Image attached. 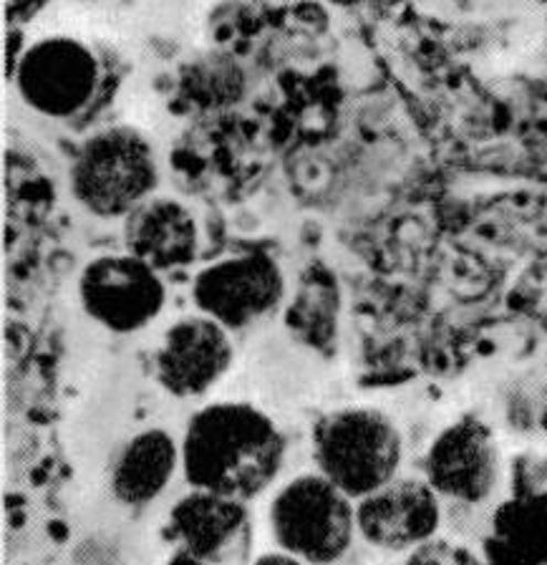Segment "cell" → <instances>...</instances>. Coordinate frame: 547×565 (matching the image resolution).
<instances>
[{
    "label": "cell",
    "instance_id": "obj_7",
    "mask_svg": "<svg viewBox=\"0 0 547 565\" xmlns=\"http://www.w3.org/2000/svg\"><path fill=\"white\" fill-rule=\"evenodd\" d=\"M286 276L265 253L229 255L202 268L192 282V300L200 313L215 318L227 331L262 321L282 303Z\"/></svg>",
    "mask_w": 547,
    "mask_h": 565
},
{
    "label": "cell",
    "instance_id": "obj_14",
    "mask_svg": "<svg viewBox=\"0 0 547 565\" xmlns=\"http://www.w3.org/2000/svg\"><path fill=\"white\" fill-rule=\"evenodd\" d=\"M482 558L487 565H547L535 533L529 494H512L494 510Z\"/></svg>",
    "mask_w": 547,
    "mask_h": 565
},
{
    "label": "cell",
    "instance_id": "obj_3",
    "mask_svg": "<svg viewBox=\"0 0 547 565\" xmlns=\"http://www.w3.org/2000/svg\"><path fill=\"white\" fill-rule=\"evenodd\" d=\"M268 525L278 551L308 565L343 561L356 537V500L321 472H303L272 494Z\"/></svg>",
    "mask_w": 547,
    "mask_h": 565
},
{
    "label": "cell",
    "instance_id": "obj_6",
    "mask_svg": "<svg viewBox=\"0 0 547 565\" xmlns=\"http://www.w3.org/2000/svg\"><path fill=\"white\" fill-rule=\"evenodd\" d=\"M502 447L494 429L480 417L447 424L423 455V480L439 498L459 505H482L502 482Z\"/></svg>",
    "mask_w": 547,
    "mask_h": 565
},
{
    "label": "cell",
    "instance_id": "obj_4",
    "mask_svg": "<svg viewBox=\"0 0 547 565\" xmlns=\"http://www.w3.org/2000/svg\"><path fill=\"white\" fill-rule=\"evenodd\" d=\"M157 188L149 141L135 129L114 127L84 141L71 164V194L96 217H127Z\"/></svg>",
    "mask_w": 547,
    "mask_h": 565
},
{
    "label": "cell",
    "instance_id": "obj_17",
    "mask_svg": "<svg viewBox=\"0 0 547 565\" xmlns=\"http://www.w3.org/2000/svg\"><path fill=\"white\" fill-rule=\"evenodd\" d=\"M253 565H308L296 555H290L286 551H272V553H262L253 561Z\"/></svg>",
    "mask_w": 547,
    "mask_h": 565
},
{
    "label": "cell",
    "instance_id": "obj_8",
    "mask_svg": "<svg viewBox=\"0 0 547 565\" xmlns=\"http://www.w3.org/2000/svg\"><path fill=\"white\" fill-rule=\"evenodd\" d=\"M233 359L235 347L223 323L205 313L184 316L162 335L154 376L174 399H197L223 382Z\"/></svg>",
    "mask_w": 547,
    "mask_h": 565
},
{
    "label": "cell",
    "instance_id": "obj_5",
    "mask_svg": "<svg viewBox=\"0 0 547 565\" xmlns=\"http://www.w3.org/2000/svg\"><path fill=\"white\" fill-rule=\"evenodd\" d=\"M78 300L86 316L111 333H137L162 313L167 303L159 270L137 255H99L78 276Z\"/></svg>",
    "mask_w": 547,
    "mask_h": 565
},
{
    "label": "cell",
    "instance_id": "obj_13",
    "mask_svg": "<svg viewBox=\"0 0 547 565\" xmlns=\"http://www.w3.org/2000/svg\"><path fill=\"white\" fill-rule=\"evenodd\" d=\"M176 470H182V447L164 427H147L119 447L109 472V490L124 508L152 505Z\"/></svg>",
    "mask_w": 547,
    "mask_h": 565
},
{
    "label": "cell",
    "instance_id": "obj_1",
    "mask_svg": "<svg viewBox=\"0 0 547 565\" xmlns=\"http://www.w3.org/2000/svg\"><path fill=\"white\" fill-rule=\"evenodd\" d=\"M182 475L194 490L250 502L282 472L288 439L280 424L250 402H212L182 435Z\"/></svg>",
    "mask_w": 547,
    "mask_h": 565
},
{
    "label": "cell",
    "instance_id": "obj_15",
    "mask_svg": "<svg viewBox=\"0 0 547 565\" xmlns=\"http://www.w3.org/2000/svg\"><path fill=\"white\" fill-rule=\"evenodd\" d=\"M401 565H487L482 553L472 551L470 545L452 541V537H431L419 547L406 553Z\"/></svg>",
    "mask_w": 547,
    "mask_h": 565
},
{
    "label": "cell",
    "instance_id": "obj_12",
    "mask_svg": "<svg viewBox=\"0 0 547 565\" xmlns=\"http://www.w3.org/2000/svg\"><path fill=\"white\" fill-rule=\"evenodd\" d=\"M127 253L137 255L154 270H174L197 258V220L180 200L149 198L129 212L124 223Z\"/></svg>",
    "mask_w": 547,
    "mask_h": 565
},
{
    "label": "cell",
    "instance_id": "obj_9",
    "mask_svg": "<svg viewBox=\"0 0 547 565\" xmlns=\"http://www.w3.org/2000/svg\"><path fill=\"white\" fill-rule=\"evenodd\" d=\"M356 527L376 551L409 553L439 535L441 498L423 477H394L356 500Z\"/></svg>",
    "mask_w": 547,
    "mask_h": 565
},
{
    "label": "cell",
    "instance_id": "obj_11",
    "mask_svg": "<svg viewBox=\"0 0 547 565\" xmlns=\"http://www.w3.org/2000/svg\"><path fill=\"white\" fill-rule=\"evenodd\" d=\"M96 64L76 41H43L29 51L18 71V86L33 109L66 117L92 96Z\"/></svg>",
    "mask_w": 547,
    "mask_h": 565
},
{
    "label": "cell",
    "instance_id": "obj_16",
    "mask_svg": "<svg viewBox=\"0 0 547 565\" xmlns=\"http://www.w3.org/2000/svg\"><path fill=\"white\" fill-rule=\"evenodd\" d=\"M529 510H533L535 533H537V541H540L543 555L547 561V488L540 490V492L529 494Z\"/></svg>",
    "mask_w": 547,
    "mask_h": 565
},
{
    "label": "cell",
    "instance_id": "obj_2",
    "mask_svg": "<svg viewBox=\"0 0 547 565\" xmlns=\"http://www.w3.org/2000/svg\"><path fill=\"white\" fill-rule=\"evenodd\" d=\"M311 452L318 472L361 500L399 477L404 437L376 406H341L315 422Z\"/></svg>",
    "mask_w": 547,
    "mask_h": 565
},
{
    "label": "cell",
    "instance_id": "obj_18",
    "mask_svg": "<svg viewBox=\"0 0 547 565\" xmlns=\"http://www.w3.org/2000/svg\"><path fill=\"white\" fill-rule=\"evenodd\" d=\"M164 565H207V563L200 561V558H194V555L184 553V551H176V553L170 555V558H167Z\"/></svg>",
    "mask_w": 547,
    "mask_h": 565
},
{
    "label": "cell",
    "instance_id": "obj_10",
    "mask_svg": "<svg viewBox=\"0 0 547 565\" xmlns=\"http://www.w3.org/2000/svg\"><path fill=\"white\" fill-rule=\"evenodd\" d=\"M250 530V510L245 500L210 490H190L170 508L167 535L207 565L225 563Z\"/></svg>",
    "mask_w": 547,
    "mask_h": 565
}]
</instances>
